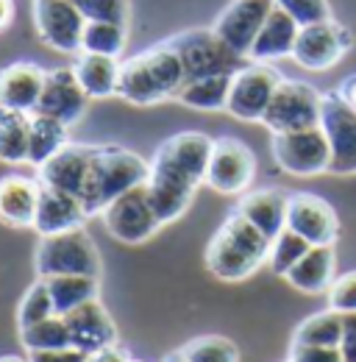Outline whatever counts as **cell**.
I'll list each match as a JSON object with an SVG mask.
<instances>
[{"label":"cell","mask_w":356,"mask_h":362,"mask_svg":"<svg viewBox=\"0 0 356 362\" xmlns=\"http://www.w3.org/2000/svg\"><path fill=\"white\" fill-rule=\"evenodd\" d=\"M184 84H186L184 62L176 47L165 40L153 47H145L142 53L120 64L117 98L134 106H153L162 100H176Z\"/></svg>","instance_id":"cell-1"},{"label":"cell","mask_w":356,"mask_h":362,"mask_svg":"<svg viewBox=\"0 0 356 362\" xmlns=\"http://www.w3.org/2000/svg\"><path fill=\"white\" fill-rule=\"evenodd\" d=\"M273 240L265 237L248 218H242L237 209L228 212L222 226L215 231V237L206 245V271L215 279L237 284L251 279L270 257Z\"/></svg>","instance_id":"cell-2"},{"label":"cell","mask_w":356,"mask_h":362,"mask_svg":"<svg viewBox=\"0 0 356 362\" xmlns=\"http://www.w3.org/2000/svg\"><path fill=\"white\" fill-rule=\"evenodd\" d=\"M148 176H150V162H145L139 153L123 145H97L81 192L87 215L89 218L100 215L112 201L145 184Z\"/></svg>","instance_id":"cell-3"},{"label":"cell","mask_w":356,"mask_h":362,"mask_svg":"<svg viewBox=\"0 0 356 362\" xmlns=\"http://www.w3.org/2000/svg\"><path fill=\"white\" fill-rule=\"evenodd\" d=\"M37 279L53 276H95L100 279V251L84 228L40 237L34 251Z\"/></svg>","instance_id":"cell-4"},{"label":"cell","mask_w":356,"mask_h":362,"mask_svg":"<svg viewBox=\"0 0 356 362\" xmlns=\"http://www.w3.org/2000/svg\"><path fill=\"white\" fill-rule=\"evenodd\" d=\"M176 47V53L184 62L186 81L206 78V76H222V73H237L248 64V59L237 56L231 47L215 34V28H189L167 40Z\"/></svg>","instance_id":"cell-5"},{"label":"cell","mask_w":356,"mask_h":362,"mask_svg":"<svg viewBox=\"0 0 356 362\" xmlns=\"http://www.w3.org/2000/svg\"><path fill=\"white\" fill-rule=\"evenodd\" d=\"M323 115V92L314 90L309 81L284 78L267 106L262 126L270 129V134H290L320 126Z\"/></svg>","instance_id":"cell-6"},{"label":"cell","mask_w":356,"mask_h":362,"mask_svg":"<svg viewBox=\"0 0 356 362\" xmlns=\"http://www.w3.org/2000/svg\"><path fill=\"white\" fill-rule=\"evenodd\" d=\"M212 148H215V139L203 132H178L156 148L150 159V170H159V173L186 181L192 187H201L206 181Z\"/></svg>","instance_id":"cell-7"},{"label":"cell","mask_w":356,"mask_h":362,"mask_svg":"<svg viewBox=\"0 0 356 362\" xmlns=\"http://www.w3.org/2000/svg\"><path fill=\"white\" fill-rule=\"evenodd\" d=\"M270 151L275 165L290 176L312 179V176L328 173L331 168V145L320 126L290 132V134H273Z\"/></svg>","instance_id":"cell-8"},{"label":"cell","mask_w":356,"mask_h":362,"mask_svg":"<svg viewBox=\"0 0 356 362\" xmlns=\"http://www.w3.org/2000/svg\"><path fill=\"white\" fill-rule=\"evenodd\" d=\"M100 221L114 240H120L126 245H142L162 231V221L156 218V212L150 206L145 184L134 187L117 201H112L100 212Z\"/></svg>","instance_id":"cell-9"},{"label":"cell","mask_w":356,"mask_h":362,"mask_svg":"<svg viewBox=\"0 0 356 362\" xmlns=\"http://www.w3.org/2000/svg\"><path fill=\"white\" fill-rule=\"evenodd\" d=\"M281 81H284V76L273 64L248 62L242 70L234 73L225 112L242 123H262L267 106Z\"/></svg>","instance_id":"cell-10"},{"label":"cell","mask_w":356,"mask_h":362,"mask_svg":"<svg viewBox=\"0 0 356 362\" xmlns=\"http://www.w3.org/2000/svg\"><path fill=\"white\" fill-rule=\"evenodd\" d=\"M320 129L331 145V176H356V109L340 90L323 92Z\"/></svg>","instance_id":"cell-11"},{"label":"cell","mask_w":356,"mask_h":362,"mask_svg":"<svg viewBox=\"0 0 356 362\" xmlns=\"http://www.w3.org/2000/svg\"><path fill=\"white\" fill-rule=\"evenodd\" d=\"M256 179V156L237 136H218L206 170V187L220 195H245Z\"/></svg>","instance_id":"cell-12"},{"label":"cell","mask_w":356,"mask_h":362,"mask_svg":"<svg viewBox=\"0 0 356 362\" xmlns=\"http://www.w3.org/2000/svg\"><path fill=\"white\" fill-rule=\"evenodd\" d=\"M351 47H354V34L331 17L326 23L301 28L295 50H292V62L309 73H323L340 64L343 56L351 53Z\"/></svg>","instance_id":"cell-13"},{"label":"cell","mask_w":356,"mask_h":362,"mask_svg":"<svg viewBox=\"0 0 356 362\" xmlns=\"http://www.w3.org/2000/svg\"><path fill=\"white\" fill-rule=\"evenodd\" d=\"M34 28L40 42L56 53H81L87 17L73 0H34Z\"/></svg>","instance_id":"cell-14"},{"label":"cell","mask_w":356,"mask_h":362,"mask_svg":"<svg viewBox=\"0 0 356 362\" xmlns=\"http://www.w3.org/2000/svg\"><path fill=\"white\" fill-rule=\"evenodd\" d=\"M273 6H275V0H231L218 14L212 28L237 56L248 59Z\"/></svg>","instance_id":"cell-15"},{"label":"cell","mask_w":356,"mask_h":362,"mask_svg":"<svg viewBox=\"0 0 356 362\" xmlns=\"http://www.w3.org/2000/svg\"><path fill=\"white\" fill-rule=\"evenodd\" d=\"M287 228L301 234L309 245H334L340 237V218L326 198L314 192H290Z\"/></svg>","instance_id":"cell-16"},{"label":"cell","mask_w":356,"mask_h":362,"mask_svg":"<svg viewBox=\"0 0 356 362\" xmlns=\"http://www.w3.org/2000/svg\"><path fill=\"white\" fill-rule=\"evenodd\" d=\"M87 106L89 95L78 84L76 70L73 67H56V70H47L42 98H40V106L34 115L53 117V120L64 123L67 129H73L87 115Z\"/></svg>","instance_id":"cell-17"},{"label":"cell","mask_w":356,"mask_h":362,"mask_svg":"<svg viewBox=\"0 0 356 362\" xmlns=\"http://www.w3.org/2000/svg\"><path fill=\"white\" fill-rule=\"evenodd\" d=\"M97 145H84V142H67L56 156H50L42 168H37V179L44 187L78 195L84 192V184L89 176V165L95 156Z\"/></svg>","instance_id":"cell-18"},{"label":"cell","mask_w":356,"mask_h":362,"mask_svg":"<svg viewBox=\"0 0 356 362\" xmlns=\"http://www.w3.org/2000/svg\"><path fill=\"white\" fill-rule=\"evenodd\" d=\"M64 320L70 329V346H76L87 357L117 343V323L109 315V310L100 304V298H92L78 310L67 313Z\"/></svg>","instance_id":"cell-19"},{"label":"cell","mask_w":356,"mask_h":362,"mask_svg":"<svg viewBox=\"0 0 356 362\" xmlns=\"http://www.w3.org/2000/svg\"><path fill=\"white\" fill-rule=\"evenodd\" d=\"M47 70L37 62H11L0 70V106L34 115L44 90Z\"/></svg>","instance_id":"cell-20"},{"label":"cell","mask_w":356,"mask_h":362,"mask_svg":"<svg viewBox=\"0 0 356 362\" xmlns=\"http://www.w3.org/2000/svg\"><path fill=\"white\" fill-rule=\"evenodd\" d=\"M42 181L31 176H3L0 179V223L8 228H34L40 209Z\"/></svg>","instance_id":"cell-21"},{"label":"cell","mask_w":356,"mask_h":362,"mask_svg":"<svg viewBox=\"0 0 356 362\" xmlns=\"http://www.w3.org/2000/svg\"><path fill=\"white\" fill-rule=\"evenodd\" d=\"M242 218H248L254 226L259 228L265 237L275 240L284 228H287V209H290V192L278 189V187H259V189H248L237 206H234Z\"/></svg>","instance_id":"cell-22"},{"label":"cell","mask_w":356,"mask_h":362,"mask_svg":"<svg viewBox=\"0 0 356 362\" xmlns=\"http://www.w3.org/2000/svg\"><path fill=\"white\" fill-rule=\"evenodd\" d=\"M89 221L84 201L78 195L53 189L42 184V195H40V209H37V221H34V231L40 237H50V234H61V231H73V228H84Z\"/></svg>","instance_id":"cell-23"},{"label":"cell","mask_w":356,"mask_h":362,"mask_svg":"<svg viewBox=\"0 0 356 362\" xmlns=\"http://www.w3.org/2000/svg\"><path fill=\"white\" fill-rule=\"evenodd\" d=\"M298 34H301V25L278 6H273L267 23L262 25L256 42L251 47V56L248 62H259V64H270V62H278V59H292V50L298 42Z\"/></svg>","instance_id":"cell-24"},{"label":"cell","mask_w":356,"mask_h":362,"mask_svg":"<svg viewBox=\"0 0 356 362\" xmlns=\"http://www.w3.org/2000/svg\"><path fill=\"white\" fill-rule=\"evenodd\" d=\"M290 287L307 293V296H320L328 293V287L337 279V254L334 245H312L307 257L284 276Z\"/></svg>","instance_id":"cell-25"},{"label":"cell","mask_w":356,"mask_h":362,"mask_svg":"<svg viewBox=\"0 0 356 362\" xmlns=\"http://www.w3.org/2000/svg\"><path fill=\"white\" fill-rule=\"evenodd\" d=\"M145 187H148L150 206H153L156 218L162 221V226L176 223L178 218L189 209V204H192V198H195V192H198V187L176 179V176L159 173V170H150Z\"/></svg>","instance_id":"cell-26"},{"label":"cell","mask_w":356,"mask_h":362,"mask_svg":"<svg viewBox=\"0 0 356 362\" xmlns=\"http://www.w3.org/2000/svg\"><path fill=\"white\" fill-rule=\"evenodd\" d=\"M120 59L114 56H97V53H78L76 56V78L89 95V100H103L117 95L120 84Z\"/></svg>","instance_id":"cell-27"},{"label":"cell","mask_w":356,"mask_h":362,"mask_svg":"<svg viewBox=\"0 0 356 362\" xmlns=\"http://www.w3.org/2000/svg\"><path fill=\"white\" fill-rule=\"evenodd\" d=\"M231 81H234V73L186 81L176 100L195 109V112H225L228 109V95H231Z\"/></svg>","instance_id":"cell-28"},{"label":"cell","mask_w":356,"mask_h":362,"mask_svg":"<svg viewBox=\"0 0 356 362\" xmlns=\"http://www.w3.org/2000/svg\"><path fill=\"white\" fill-rule=\"evenodd\" d=\"M28 142H31V115L0 106V162L28 165Z\"/></svg>","instance_id":"cell-29"},{"label":"cell","mask_w":356,"mask_h":362,"mask_svg":"<svg viewBox=\"0 0 356 362\" xmlns=\"http://www.w3.org/2000/svg\"><path fill=\"white\" fill-rule=\"evenodd\" d=\"M44 281L50 287L56 315L61 317L100 296V279H95V276H53Z\"/></svg>","instance_id":"cell-30"},{"label":"cell","mask_w":356,"mask_h":362,"mask_svg":"<svg viewBox=\"0 0 356 362\" xmlns=\"http://www.w3.org/2000/svg\"><path fill=\"white\" fill-rule=\"evenodd\" d=\"M70 142V129L53 117L31 115V142H28V165L42 168L50 156H56Z\"/></svg>","instance_id":"cell-31"},{"label":"cell","mask_w":356,"mask_h":362,"mask_svg":"<svg viewBox=\"0 0 356 362\" xmlns=\"http://www.w3.org/2000/svg\"><path fill=\"white\" fill-rule=\"evenodd\" d=\"M343 326H345V315H340L334 310L314 313L295 326L290 346H340Z\"/></svg>","instance_id":"cell-32"},{"label":"cell","mask_w":356,"mask_h":362,"mask_svg":"<svg viewBox=\"0 0 356 362\" xmlns=\"http://www.w3.org/2000/svg\"><path fill=\"white\" fill-rule=\"evenodd\" d=\"M126 45H129V25H123V23H87L84 40H81V53L120 59Z\"/></svg>","instance_id":"cell-33"},{"label":"cell","mask_w":356,"mask_h":362,"mask_svg":"<svg viewBox=\"0 0 356 362\" xmlns=\"http://www.w3.org/2000/svg\"><path fill=\"white\" fill-rule=\"evenodd\" d=\"M20 346L25 351H50V349H64L70 346V329L61 315H53L40 320L28 329H20Z\"/></svg>","instance_id":"cell-34"},{"label":"cell","mask_w":356,"mask_h":362,"mask_svg":"<svg viewBox=\"0 0 356 362\" xmlns=\"http://www.w3.org/2000/svg\"><path fill=\"white\" fill-rule=\"evenodd\" d=\"M186 362H239V349L222 334H201L181 346Z\"/></svg>","instance_id":"cell-35"},{"label":"cell","mask_w":356,"mask_h":362,"mask_svg":"<svg viewBox=\"0 0 356 362\" xmlns=\"http://www.w3.org/2000/svg\"><path fill=\"white\" fill-rule=\"evenodd\" d=\"M312 245L301 237V234H295L292 228H284L275 240H273V245H270V257H267V265H270V271L275 273V276H287V273L292 271L304 257H307V251H309Z\"/></svg>","instance_id":"cell-36"},{"label":"cell","mask_w":356,"mask_h":362,"mask_svg":"<svg viewBox=\"0 0 356 362\" xmlns=\"http://www.w3.org/2000/svg\"><path fill=\"white\" fill-rule=\"evenodd\" d=\"M56 315V304H53V296H50V287L44 279H37L25 296L20 298V307H17V329H28L40 320Z\"/></svg>","instance_id":"cell-37"},{"label":"cell","mask_w":356,"mask_h":362,"mask_svg":"<svg viewBox=\"0 0 356 362\" xmlns=\"http://www.w3.org/2000/svg\"><path fill=\"white\" fill-rule=\"evenodd\" d=\"M87 23H123L131 20V0H73Z\"/></svg>","instance_id":"cell-38"},{"label":"cell","mask_w":356,"mask_h":362,"mask_svg":"<svg viewBox=\"0 0 356 362\" xmlns=\"http://www.w3.org/2000/svg\"><path fill=\"white\" fill-rule=\"evenodd\" d=\"M275 6L284 8L301 28L331 20V6H328V0H275Z\"/></svg>","instance_id":"cell-39"},{"label":"cell","mask_w":356,"mask_h":362,"mask_svg":"<svg viewBox=\"0 0 356 362\" xmlns=\"http://www.w3.org/2000/svg\"><path fill=\"white\" fill-rule=\"evenodd\" d=\"M326 296H328V310L340 315H356V271L337 276Z\"/></svg>","instance_id":"cell-40"},{"label":"cell","mask_w":356,"mask_h":362,"mask_svg":"<svg viewBox=\"0 0 356 362\" xmlns=\"http://www.w3.org/2000/svg\"><path fill=\"white\" fill-rule=\"evenodd\" d=\"M290 362H345L340 346H290Z\"/></svg>","instance_id":"cell-41"},{"label":"cell","mask_w":356,"mask_h":362,"mask_svg":"<svg viewBox=\"0 0 356 362\" xmlns=\"http://www.w3.org/2000/svg\"><path fill=\"white\" fill-rule=\"evenodd\" d=\"M31 362H87L89 357L84 351H78L76 346H64V349H50V351H28Z\"/></svg>","instance_id":"cell-42"},{"label":"cell","mask_w":356,"mask_h":362,"mask_svg":"<svg viewBox=\"0 0 356 362\" xmlns=\"http://www.w3.org/2000/svg\"><path fill=\"white\" fill-rule=\"evenodd\" d=\"M340 351H343V360L345 362H356V315H345Z\"/></svg>","instance_id":"cell-43"},{"label":"cell","mask_w":356,"mask_h":362,"mask_svg":"<svg viewBox=\"0 0 356 362\" xmlns=\"http://www.w3.org/2000/svg\"><path fill=\"white\" fill-rule=\"evenodd\" d=\"M87 362H131V357L126 354V349H120V346L114 343V346H106V349L89 354Z\"/></svg>","instance_id":"cell-44"},{"label":"cell","mask_w":356,"mask_h":362,"mask_svg":"<svg viewBox=\"0 0 356 362\" xmlns=\"http://www.w3.org/2000/svg\"><path fill=\"white\" fill-rule=\"evenodd\" d=\"M337 90H340V95H343V98H345V100L356 109V73L354 76H348L345 81H340V87H337Z\"/></svg>","instance_id":"cell-45"},{"label":"cell","mask_w":356,"mask_h":362,"mask_svg":"<svg viewBox=\"0 0 356 362\" xmlns=\"http://www.w3.org/2000/svg\"><path fill=\"white\" fill-rule=\"evenodd\" d=\"M14 20V0H0V31H6Z\"/></svg>","instance_id":"cell-46"},{"label":"cell","mask_w":356,"mask_h":362,"mask_svg":"<svg viewBox=\"0 0 356 362\" xmlns=\"http://www.w3.org/2000/svg\"><path fill=\"white\" fill-rule=\"evenodd\" d=\"M162 362H186V357L181 354V349H176V351H170V354H165V357H162Z\"/></svg>","instance_id":"cell-47"},{"label":"cell","mask_w":356,"mask_h":362,"mask_svg":"<svg viewBox=\"0 0 356 362\" xmlns=\"http://www.w3.org/2000/svg\"><path fill=\"white\" fill-rule=\"evenodd\" d=\"M0 362H31L28 357H17V354H3Z\"/></svg>","instance_id":"cell-48"},{"label":"cell","mask_w":356,"mask_h":362,"mask_svg":"<svg viewBox=\"0 0 356 362\" xmlns=\"http://www.w3.org/2000/svg\"><path fill=\"white\" fill-rule=\"evenodd\" d=\"M131 362H145V360H134V357H131Z\"/></svg>","instance_id":"cell-49"},{"label":"cell","mask_w":356,"mask_h":362,"mask_svg":"<svg viewBox=\"0 0 356 362\" xmlns=\"http://www.w3.org/2000/svg\"><path fill=\"white\" fill-rule=\"evenodd\" d=\"M287 362H290V360H287Z\"/></svg>","instance_id":"cell-50"}]
</instances>
